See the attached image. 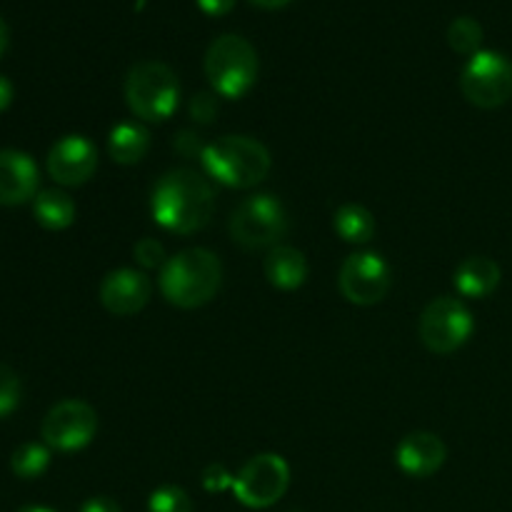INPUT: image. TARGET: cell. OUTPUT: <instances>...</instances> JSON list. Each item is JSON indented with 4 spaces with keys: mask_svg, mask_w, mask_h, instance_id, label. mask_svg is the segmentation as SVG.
Here are the masks:
<instances>
[{
    "mask_svg": "<svg viewBox=\"0 0 512 512\" xmlns=\"http://www.w3.org/2000/svg\"><path fill=\"white\" fill-rule=\"evenodd\" d=\"M150 210L155 223L168 233H198L213 218L215 193L208 180L195 170H170L155 183Z\"/></svg>",
    "mask_w": 512,
    "mask_h": 512,
    "instance_id": "1",
    "label": "cell"
},
{
    "mask_svg": "<svg viewBox=\"0 0 512 512\" xmlns=\"http://www.w3.org/2000/svg\"><path fill=\"white\" fill-rule=\"evenodd\" d=\"M220 280H223V265L218 255L205 248H188L163 265L160 293L175 308L193 310L215 298Z\"/></svg>",
    "mask_w": 512,
    "mask_h": 512,
    "instance_id": "2",
    "label": "cell"
},
{
    "mask_svg": "<svg viewBox=\"0 0 512 512\" xmlns=\"http://www.w3.org/2000/svg\"><path fill=\"white\" fill-rule=\"evenodd\" d=\"M210 178L228 188H253L270 173V153L248 135H223L200 153Z\"/></svg>",
    "mask_w": 512,
    "mask_h": 512,
    "instance_id": "3",
    "label": "cell"
},
{
    "mask_svg": "<svg viewBox=\"0 0 512 512\" xmlns=\"http://www.w3.org/2000/svg\"><path fill=\"white\" fill-rule=\"evenodd\" d=\"M125 103L130 113L145 123H160L175 113L180 103V83L173 68L158 60L133 65L125 78Z\"/></svg>",
    "mask_w": 512,
    "mask_h": 512,
    "instance_id": "4",
    "label": "cell"
},
{
    "mask_svg": "<svg viewBox=\"0 0 512 512\" xmlns=\"http://www.w3.org/2000/svg\"><path fill=\"white\" fill-rule=\"evenodd\" d=\"M258 53L240 35H220L205 50V75L223 98H243L258 80Z\"/></svg>",
    "mask_w": 512,
    "mask_h": 512,
    "instance_id": "5",
    "label": "cell"
},
{
    "mask_svg": "<svg viewBox=\"0 0 512 512\" xmlns=\"http://www.w3.org/2000/svg\"><path fill=\"white\" fill-rule=\"evenodd\" d=\"M288 233V213L275 195H250L230 215V238L245 250L275 248Z\"/></svg>",
    "mask_w": 512,
    "mask_h": 512,
    "instance_id": "6",
    "label": "cell"
},
{
    "mask_svg": "<svg viewBox=\"0 0 512 512\" xmlns=\"http://www.w3.org/2000/svg\"><path fill=\"white\" fill-rule=\"evenodd\" d=\"M460 90L475 108H500L512 98V63L493 50H480L460 73Z\"/></svg>",
    "mask_w": 512,
    "mask_h": 512,
    "instance_id": "7",
    "label": "cell"
},
{
    "mask_svg": "<svg viewBox=\"0 0 512 512\" xmlns=\"http://www.w3.org/2000/svg\"><path fill=\"white\" fill-rule=\"evenodd\" d=\"M473 313L458 298H435L418 323L420 340L435 355H450L473 335Z\"/></svg>",
    "mask_w": 512,
    "mask_h": 512,
    "instance_id": "8",
    "label": "cell"
},
{
    "mask_svg": "<svg viewBox=\"0 0 512 512\" xmlns=\"http://www.w3.org/2000/svg\"><path fill=\"white\" fill-rule=\"evenodd\" d=\"M290 485V468L280 455L263 453L250 458L233 480L235 498L245 508L263 510L278 503Z\"/></svg>",
    "mask_w": 512,
    "mask_h": 512,
    "instance_id": "9",
    "label": "cell"
},
{
    "mask_svg": "<svg viewBox=\"0 0 512 512\" xmlns=\"http://www.w3.org/2000/svg\"><path fill=\"white\" fill-rule=\"evenodd\" d=\"M98 433V415L83 400H63L53 405L40 425V435L48 448L60 453H75L93 443Z\"/></svg>",
    "mask_w": 512,
    "mask_h": 512,
    "instance_id": "10",
    "label": "cell"
},
{
    "mask_svg": "<svg viewBox=\"0 0 512 512\" xmlns=\"http://www.w3.org/2000/svg\"><path fill=\"white\" fill-rule=\"evenodd\" d=\"M390 265L378 253H353L340 265V293L353 305H375L388 295Z\"/></svg>",
    "mask_w": 512,
    "mask_h": 512,
    "instance_id": "11",
    "label": "cell"
},
{
    "mask_svg": "<svg viewBox=\"0 0 512 512\" xmlns=\"http://www.w3.org/2000/svg\"><path fill=\"white\" fill-rule=\"evenodd\" d=\"M98 168V150L83 135H65L50 148L48 173L65 188H78L88 183Z\"/></svg>",
    "mask_w": 512,
    "mask_h": 512,
    "instance_id": "12",
    "label": "cell"
},
{
    "mask_svg": "<svg viewBox=\"0 0 512 512\" xmlns=\"http://www.w3.org/2000/svg\"><path fill=\"white\" fill-rule=\"evenodd\" d=\"M150 293H153V285L148 275L133 268L110 270L100 283V303L118 318L140 313L148 305Z\"/></svg>",
    "mask_w": 512,
    "mask_h": 512,
    "instance_id": "13",
    "label": "cell"
},
{
    "mask_svg": "<svg viewBox=\"0 0 512 512\" xmlns=\"http://www.w3.org/2000/svg\"><path fill=\"white\" fill-rule=\"evenodd\" d=\"M445 458H448V450L443 440L425 430L405 435L395 450V463L410 478H430L443 468Z\"/></svg>",
    "mask_w": 512,
    "mask_h": 512,
    "instance_id": "14",
    "label": "cell"
},
{
    "mask_svg": "<svg viewBox=\"0 0 512 512\" xmlns=\"http://www.w3.org/2000/svg\"><path fill=\"white\" fill-rule=\"evenodd\" d=\"M38 195V168L20 150H0V205H23Z\"/></svg>",
    "mask_w": 512,
    "mask_h": 512,
    "instance_id": "15",
    "label": "cell"
},
{
    "mask_svg": "<svg viewBox=\"0 0 512 512\" xmlns=\"http://www.w3.org/2000/svg\"><path fill=\"white\" fill-rule=\"evenodd\" d=\"M500 285V265L488 255H470L455 270V288L463 298H488Z\"/></svg>",
    "mask_w": 512,
    "mask_h": 512,
    "instance_id": "16",
    "label": "cell"
},
{
    "mask_svg": "<svg viewBox=\"0 0 512 512\" xmlns=\"http://www.w3.org/2000/svg\"><path fill=\"white\" fill-rule=\"evenodd\" d=\"M265 278L278 290H298L308 280V260L298 248L275 245L265 258Z\"/></svg>",
    "mask_w": 512,
    "mask_h": 512,
    "instance_id": "17",
    "label": "cell"
},
{
    "mask_svg": "<svg viewBox=\"0 0 512 512\" xmlns=\"http://www.w3.org/2000/svg\"><path fill=\"white\" fill-rule=\"evenodd\" d=\"M150 148V133L138 123H120L110 130L108 153L115 163L135 165Z\"/></svg>",
    "mask_w": 512,
    "mask_h": 512,
    "instance_id": "18",
    "label": "cell"
},
{
    "mask_svg": "<svg viewBox=\"0 0 512 512\" xmlns=\"http://www.w3.org/2000/svg\"><path fill=\"white\" fill-rule=\"evenodd\" d=\"M33 215L45 230H65L75 220V203L63 190H40L33 198Z\"/></svg>",
    "mask_w": 512,
    "mask_h": 512,
    "instance_id": "19",
    "label": "cell"
},
{
    "mask_svg": "<svg viewBox=\"0 0 512 512\" xmlns=\"http://www.w3.org/2000/svg\"><path fill=\"white\" fill-rule=\"evenodd\" d=\"M333 228L345 243L363 245L368 240H373L378 225H375L373 213L368 208H363L358 203H348L343 208H338V213L333 218Z\"/></svg>",
    "mask_w": 512,
    "mask_h": 512,
    "instance_id": "20",
    "label": "cell"
},
{
    "mask_svg": "<svg viewBox=\"0 0 512 512\" xmlns=\"http://www.w3.org/2000/svg\"><path fill=\"white\" fill-rule=\"evenodd\" d=\"M50 465V450L38 443H25L10 458V470L18 475L20 480H35L48 470Z\"/></svg>",
    "mask_w": 512,
    "mask_h": 512,
    "instance_id": "21",
    "label": "cell"
},
{
    "mask_svg": "<svg viewBox=\"0 0 512 512\" xmlns=\"http://www.w3.org/2000/svg\"><path fill=\"white\" fill-rule=\"evenodd\" d=\"M448 45L455 53L473 58L475 53H480V45H483V25L470 18V15H460L448 25Z\"/></svg>",
    "mask_w": 512,
    "mask_h": 512,
    "instance_id": "22",
    "label": "cell"
},
{
    "mask_svg": "<svg viewBox=\"0 0 512 512\" xmlns=\"http://www.w3.org/2000/svg\"><path fill=\"white\" fill-rule=\"evenodd\" d=\"M148 512H193V500L178 485H163L150 495Z\"/></svg>",
    "mask_w": 512,
    "mask_h": 512,
    "instance_id": "23",
    "label": "cell"
},
{
    "mask_svg": "<svg viewBox=\"0 0 512 512\" xmlns=\"http://www.w3.org/2000/svg\"><path fill=\"white\" fill-rule=\"evenodd\" d=\"M20 403V380L13 368L0 363V418L13 413Z\"/></svg>",
    "mask_w": 512,
    "mask_h": 512,
    "instance_id": "24",
    "label": "cell"
},
{
    "mask_svg": "<svg viewBox=\"0 0 512 512\" xmlns=\"http://www.w3.org/2000/svg\"><path fill=\"white\" fill-rule=\"evenodd\" d=\"M135 260H138L143 268H158V265L165 263V250L158 240L153 238H143L138 245L133 248Z\"/></svg>",
    "mask_w": 512,
    "mask_h": 512,
    "instance_id": "25",
    "label": "cell"
},
{
    "mask_svg": "<svg viewBox=\"0 0 512 512\" xmlns=\"http://www.w3.org/2000/svg\"><path fill=\"white\" fill-rule=\"evenodd\" d=\"M215 110H218V103H215V98L210 93L195 95L193 103H190V113H193V118L200 120V123H210Z\"/></svg>",
    "mask_w": 512,
    "mask_h": 512,
    "instance_id": "26",
    "label": "cell"
},
{
    "mask_svg": "<svg viewBox=\"0 0 512 512\" xmlns=\"http://www.w3.org/2000/svg\"><path fill=\"white\" fill-rule=\"evenodd\" d=\"M198 8L203 10L205 15H213V18H220V15H228L230 10L235 8L238 0H195Z\"/></svg>",
    "mask_w": 512,
    "mask_h": 512,
    "instance_id": "27",
    "label": "cell"
},
{
    "mask_svg": "<svg viewBox=\"0 0 512 512\" xmlns=\"http://www.w3.org/2000/svg\"><path fill=\"white\" fill-rule=\"evenodd\" d=\"M80 512H123V510H120V505L115 503V500L103 498V495H100V498H90L88 503L80 508Z\"/></svg>",
    "mask_w": 512,
    "mask_h": 512,
    "instance_id": "28",
    "label": "cell"
},
{
    "mask_svg": "<svg viewBox=\"0 0 512 512\" xmlns=\"http://www.w3.org/2000/svg\"><path fill=\"white\" fill-rule=\"evenodd\" d=\"M10 103H13V85H10V80L5 78V75H0V113H3Z\"/></svg>",
    "mask_w": 512,
    "mask_h": 512,
    "instance_id": "29",
    "label": "cell"
},
{
    "mask_svg": "<svg viewBox=\"0 0 512 512\" xmlns=\"http://www.w3.org/2000/svg\"><path fill=\"white\" fill-rule=\"evenodd\" d=\"M250 3H253L255 8H263V10H280L288 3H293V0H250Z\"/></svg>",
    "mask_w": 512,
    "mask_h": 512,
    "instance_id": "30",
    "label": "cell"
},
{
    "mask_svg": "<svg viewBox=\"0 0 512 512\" xmlns=\"http://www.w3.org/2000/svg\"><path fill=\"white\" fill-rule=\"evenodd\" d=\"M8 25H5V20L0 18V55L5 53V48H8Z\"/></svg>",
    "mask_w": 512,
    "mask_h": 512,
    "instance_id": "31",
    "label": "cell"
},
{
    "mask_svg": "<svg viewBox=\"0 0 512 512\" xmlns=\"http://www.w3.org/2000/svg\"><path fill=\"white\" fill-rule=\"evenodd\" d=\"M18 512H55V510L43 508V505H28V508H23V510H18Z\"/></svg>",
    "mask_w": 512,
    "mask_h": 512,
    "instance_id": "32",
    "label": "cell"
}]
</instances>
